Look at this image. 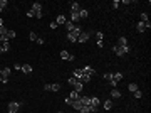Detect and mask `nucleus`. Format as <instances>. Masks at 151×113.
<instances>
[{
	"label": "nucleus",
	"instance_id": "10",
	"mask_svg": "<svg viewBox=\"0 0 151 113\" xmlns=\"http://www.w3.org/2000/svg\"><path fill=\"white\" fill-rule=\"evenodd\" d=\"M56 24L57 25H62V24H66V15H57V19H56Z\"/></svg>",
	"mask_w": 151,
	"mask_h": 113
},
{
	"label": "nucleus",
	"instance_id": "28",
	"mask_svg": "<svg viewBox=\"0 0 151 113\" xmlns=\"http://www.w3.org/2000/svg\"><path fill=\"white\" fill-rule=\"evenodd\" d=\"M77 81H81V79H77V78H74V76H71V78H69V85H71V86H74Z\"/></svg>",
	"mask_w": 151,
	"mask_h": 113
},
{
	"label": "nucleus",
	"instance_id": "36",
	"mask_svg": "<svg viewBox=\"0 0 151 113\" xmlns=\"http://www.w3.org/2000/svg\"><path fill=\"white\" fill-rule=\"evenodd\" d=\"M111 5H113V9H118V7H119V0H114Z\"/></svg>",
	"mask_w": 151,
	"mask_h": 113
},
{
	"label": "nucleus",
	"instance_id": "20",
	"mask_svg": "<svg viewBox=\"0 0 151 113\" xmlns=\"http://www.w3.org/2000/svg\"><path fill=\"white\" fill-rule=\"evenodd\" d=\"M79 96H81V93H77V91H72V93L69 94V98H71L72 101H76V100H79Z\"/></svg>",
	"mask_w": 151,
	"mask_h": 113
},
{
	"label": "nucleus",
	"instance_id": "45",
	"mask_svg": "<svg viewBox=\"0 0 151 113\" xmlns=\"http://www.w3.org/2000/svg\"><path fill=\"white\" fill-rule=\"evenodd\" d=\"M59 113H64V112H59Z\"/></svg>",
	"mask_w": 151,
	"mask_h": 113
},
{
	"label": "nucleus",
	"instance_id": "39",
	"mask_svg": "<svg viewBox=\"0 0 151 113\" xmlns=\"http://www.w3.org/2000/svg\"><path fill=\"white\" fill-rule=\"evenodd\" d=\"M35 42H37L39 46H42V44H44V39H42V37H37V41H35Z\"/></svg>",
	"mask_w": 151,
	"mask_h": 113
},
{
	"label": "nucleus",
	"instance_id": "38",
	"mask_svg": "<svg viewBox=\"0 0 151 113\" xmlns=\"http://www.w3.org/2000/svg\"><path fill=\"white\" fill-rule=\"evenodd\" d=\"M64 103H66V105H72V100H71L69 96H66V100H64Z\"/></svg>",
	"mask_w": 151,
	"mask_h": 113
},
{
	"label": "nucleus",
	"instance_id": "17",
	"mask_svg": "<svg viewBox=\"0 0 151 113\" xmlns=\"http://www.w3.org/2000/svg\"><path fill=\"white\" fill-rule=\"evenodd\" d=\"M136 30H138V32H144V30H146V25H144V22H138V25H136Z\"/></svg>",
	"mask_w": 151,
	"mask_h": 113
},
{
	"label": "nucleus",
	"instance_id": "7",
	"mask_svg": "<svg viewBox=\"0 0 151 113\" xmlns=\"http://www.w3.org/2000/svg\"><path fill=\"white\" fill-rule=\"evenodd\" d=\"M47 91H59L60 90V85H57V83H54V85H45L44 86Z\"/></svg>",
	"mask_w": 151,
	"mask_h": 113
},
{
	"label": "nucleus",
	"instance_id": "15",
	"mask_svg": "<svg viewBox=\"0 0 151 113\" xmlns=\"http://www.w3.org/2000/svg\"><path fill=\"white\" fill-rule=\"evenodd\" d=\"M99 103H101V100H99V98H91V106H92V108H97V106H99Z\"/></svg>",
	"mask_w": 151,
	"mask_h": 113
},
{
	"label": "nucleus",
	"instance_id": "25",
	"mask_svg": "<svg viewBox=\"0 0 151 113\" xmlns=\"http://www.w3.org/2000/svg\"><path fill=\"white\" fill-rule=\"evenodd\" d=\"M81 90H82V83L81 81H77L74 85V91H77V93H81Z\"/></svg>",
	"mask_w": 151,
	"mask_h": 113
},
{
	"label": "nucleus",
	"instance_id": "21",
	"mask_svg": "<svg viewBox=\"0 0 151 113\" xmlns=\"http://www.w3.org/2000/svg\"><path fill=\"white\" fill-rule=\"evenodd\" d=\"M0 44H2V49H3V52H7L9 51V41H0Z\"/></svg>",
	"mask_w": 151,
	"mask_h": 113
},
{
	"label": "nucleus",
	"instance_id": "2",
	"mask_svg": "<svg viewBox=\"0 0 151 113\" xmlns=\"http://www.w3.org/2000/svg\"><path fill=\"white\" fill-rule=\"evenodd\" d=\"M129 51H131V47H129V46H124V47H121V46H114V54H118V56L128 54Z\"/></svg>",
	"mask_w": 151,
	"mask_h": 113
},
{
	"label": "nucleus",
	"instance_id": "5",
	"mask_svg": "<svg viewBox=\"0 0 151 113\" xmlns=\"http://www.w3.org/2000/svg\"><path fill=\"white\" fill-rule=\"evenodd\" d=\"M89 37H91V34H89V32H81V34H79V37H77V42H87Z\"/></svg>",
	"mask_w": 151,
	"mask_h": 113
},
{
	"label": "nucleus",
	"instance_id": "11",
	"mask_svg": "<svg viewBox=\"0 0 151 113\" xmlns=\"http://www.w3.org/2000/svg\"><path fill=\"white\" fill-rule=\"evenodd\" d=\"M77 20H81V17H79V12H71V22L74 24V22H77Z\"/></svg>",
	"mask_w": 151,
	"mask_h": 113
},
{
	"label": "nucleus",
	"instance_id": "30",
	"mask_svg": "<svg viewBox=\"0 0 151 113\" xmlns=\"http://www.w3.org/2000/svg\"><path fill=\"white\" fill-rule=\"evenodd\" d=\"M134 98H136V100H139V98H143V93L139 91V90H136V91H134Z\"/></svg>",
	"mask_w": 151,
	"mask_h": 113
},
{
	"label": "nucleus",
	"instance_id": "13",
	"mask_svg": "<svg viewBox=\"0 0 151 113\" xmlns=\"http://www.w3.org/2000/svg\"><path fill=\"white\" fill-rule=\"evenodd\" d=\"M71 106H72L74 110H77V112H79V110L82 108V103H81L79 100H76V101H72V105H71Z\"/></svg>",
	"mask_w": 151,
	"mask_h": 113
},
{
	"label": "nucleus",
	"instance_id": "42",
	"mask_svg": "<svg viewBox=\"0 0 151 113\" xmlns=\"http://www.w3.org/2000/svg\"><path fill=\"white\" fill-rule=\"evenodd\" d=\"M2 52H3V49H2V44H0V54H2Z\"/></svg>",
	"mask_w": 151,
	"mask_h": 113
},
{
	"label": "nucleus",
	"instance_id": "9",
	"mask_svg": "<svg viewBox=\"0 0 151 113\" xmlns=\"http://www.w3.org/2000/svg\"><path fill=\"white\" fill-rule=\"evenodd\" d=\"M82 73L84 74H89V76H92L96 73L94 71V68H91V66H86V68H82Z\"/></svg>",
	"mask_w": 151,
	"mask_h": 113
},
{
	"label": "nucleus",
	"instance_id": "16",
	"mask_svg": "<svg viewBox=\"0 0 151 113\" xmlns=\"http://www.w3.org/2000/svg\"><path fill=\"white\" fill-rule=\"evenodd\" d=\"M123 79V73H114L113 74V81L114 83H118V81H121Z\"/></svg>",
	"mask_w": 151,
	"mask_h": 113
},
{
	"label": "nucleus",
	"instance_id": "24",
	"mask_svg": "<svg viewBox=\"0 0 151 113\" xmlns=\"http://www.w3.org/2000/svg\"><path fill=\"white\" fill-rule=\"evenodd\" d=\"M89 81H91V76H89V74H82V78H81V83L84 85V83H89Z\"/></svg>",
	"mask_w": 151,
	"mask_h": 113
},
{
	"label": "nucleus",
	"instance_id": "44",
	"mask_svg": "<svg viewBox=\"0 0 151 113\" xmlns=\"http://www.w3.org/2000/svg\"><path fill=\"white\" fill-rule=\"evenodd\" d=\"M2 10H3V9H0V12H2Z\"/></svg>",
	"mask_w": 151,
	"mask_h": 113
},
{
	"label": "nucleus",
	"instance_id": "19",
	"mask_svg": "<svg viewBox=\"0 0 151 113\" xmlns=\"http://www.w3.org/2000/svg\"><path fill=\"white\" fill-rule=\"evenodd\" d=\"M22 71L27 73V74H30V73H32V66H30V64H24V66H22Z\"/></svg>",
	"mask_w": 151,
	"mask_h": 113
},
{
	"label": "nucleus",
	"instance_id": "3",
	"mask_svg": "<svg viewBox=\"0 0 151 113\" xmlns=\"http://www.w3.org/2000/svg\"><path fill=\"white\" fill-rule=\"evenodd\" d=\"M32 10L35 12V17H37V19H40V17H42V5H40L39 2L32 3Z\"/></svg>",
	"mask_w": 151,
	"mask_h": 113
},
{
	"label": "nucleus",
	"instance_id": "23",
	"mask_svg": "<svg viewBox=\"0 0 151 113\" xmlns=\"http://www.w3.org/2000/svg\"><path fill=\"white\" fill-rule=\"evenodd\" d=\"M87 15H89V12H87V10H86V9L79 10V17H81V19H86Z\"/></svg>",
	"mask_w": 151,
	"mask_h": 113
},
{
	"label": "nucleus",
	"instance_id": "41",
	"mask_svg": "<svg viewBox=\"0 0 151 113\" xmlns=\"http://www.w3.org/2000/svg\"><path fill=\"white\" fill-rule=\"evenodd\" d=\"M0 27H3V20L0 19Z\"/></svg>",
	"mask_w": 151,
	"mask_h": 113
},
{
	"label": "nucleus",
	"instance_id": "14",
	"mask_svg": "<svg viewBox=\"0 0 151 113\" xmlns=\"http://www.w3.org/2000/svg\"><path fill=\"white\" fill-rule=\"evenodd\" d=\"M79 10H81V5L77 2H72L71 3V12H79Z\"/></svg>",
	"mask_w": 151,
	"mask_h": 113
},
{
	"label": "nucleus",
	"instance_id": "33",
	"mask_svg": "<svg viewBox=\"0 0 151 113\" xmlns=\"http://www.w3.org/2000/svg\"><path fill=\"white\" fill-rule=\"evenodd\" d=\"M139 22H148V14H141V20Z\"/></svg>",
	"mask_w": 151,
	"mask_h": 113
},
{
	"label": "nucleus",
	"instance_id": "32",
	"mask_svg": "<svg viewBox=\"0 0 151 113\" xmlns=\"http://www.w3.org/2000/svg\"><path fill=\"white\" fill-rule=\"evenodd\" d=\"M104 79L111 81V79H113V73H106V74H104Z\"/></svg>",
	"mask_w": 151,
	"mask_h": 113
},
{
	"label": "nucleus",
	"instance_id": "8",
	"mask_svg": "<svg viewBox=\"0 0 151 113\" xmlns=\"http://www.w3.org/2000/svg\"><path fill=\"white\" fill-rule=\"evenodd\" d=\"M79 101L82 103V106H89L91 105V98L89 96H79Z\"/></svg>",
	"mask_w": 151,
	"mask_h": 113
},
{
	"label": "nucleus",
	"instance_id": "37",
	"mask_svg": "<svg viewBox=\"0 0 151 113\" xmlns=\"http://www.w3.org/2000/svg\"><path fill=\"white\" fill-rule=\"evenodd\" d=\"M96 37H97V41H103V32H96Z\"/></svg>",
	"mask_w": 151,
	"mask_h": 113
},
{
	"label": "nucleus",
	"instance_id": "22",
	"mask_svg": "<svg viewBox=\"0 0 151 113\" xmlns=\"http://www.w3.org/2000/svg\"><path fill=\"white\" fill-rule=\"evenodd\" d=\"M111 96H113V98H121V91H118L116 88H113V91H111Z\"/></svg>",
	"mask_w": 151,
	"mask_h": 113
},
{
	"label": "nucleus",
	"instance_id": "46",
	"mask_svg": "<svg viewBox=\"0 0 151 113\" xmlns=\"http://www.w3.org/2000/svg\"><path fill=\"white\" fill-rule=\"evenodd\" d=\"M0 41H2V37H0Z\"/></svg>",
	"mask_w": 151,
	"mask_h": 113
},
{
	"label": "nucleus",
	"instance_id": "12",
	"mask_svg": "<svg viewBox=\"0 0 151 113\" xmlns=\"http://www.w3.org/2000/svg\"><path fill=\"white\" fill-rule=\"evenodd\" d=\"M64 25H66L67 32H72V30H74V29H76V25H74V24H72V22H71V20H66V24H64Z\"/></svg>",
	"mask_w": 151,
	"mask_h": 113
},
{
	"label": "nucleus",
	"instance_id": "31",
	"mask_svg": "<svg viewBox=\"0 0 151 113\" xmlns=\"http://www.w3.org/2000/svg\"><path fill=\"white\" fill-rule=\"evenodd\" d=\"M7 5H9V2H7V0H0V9H5Z\"/></svg>",
	"mask_w": 151,
	"mask_h": 113
},
{
	"label": "nucleus",
	"instance_id": "27",
	"mask_svg": "<svg viewBox=\"0 0 151 113\" xmlns=\"http://www.w3.org/2000/svg\"><path fill=\"white\" fill-rule=\"evenodd\" d=\"M119 46H121V47L128 46V39H126V37H119Z\"/></svg>",
	"mask_w": 151,
	"mask_h": 113
},
{
	"label": "nucleus",
	"instance_id": "18",
	"mask_svg": "<svg viewBox=\"0 0 151 113\" xmlns=\"http://www.w3.org/2000/svg\"><path fill=\"white\" fill-rule=\"evenodd\" d=\"M82 74H84V73H82V69H74V78H77V79H81V78H82Z\"/></svg>",
	"mask_w": 151,
	"mask_h": 113
},
{
	"label": "nucleus",
	"instance_id": "43",
	"mask_svg": "<svg viewBox=\"0 0 151 113\" xmlns=\"http://www.w3.org/2000/svg\"><path fill=\"white\" fill-rule=\"evenodd\" d=\"M0 76H2V69H0Z\"/></svg>",
	"mask_w": 151,
	"mask_h": 113
},
{
	"label": "nucleus",
	"instance_id": "35",
	"mask_svg": "<svg viewBox=\"0 0 151 113\" xmlns=\"http://www.w3.org/2000/svg\"><path fill=\"white\" fill-rule=\"evenodd\" d=\"M27 17H35V12L30 9V10H27Z\"/></svg>",
	"mask_w": 151,
	"mask_h": 113
},
{
	"label": "nucleus",
	"instance_id": "6",
	"mask_svg": "<svg viewBox=\"0 0 151 113\" xmlns=\"http://www.w3.org/2000/svg\"><path fill=\"white\" fill-rule=\"evenodd\" d=\"M60 57L66 59V61H74V59H76V57L72 56V54H69L67 51H60Z\"/></svg>",
	"mask_w": 151,
	"mask_h": 113
},
{
	"label": "nucleus",
	"instance_id": "34",
	"mask_svg": "<svg viewBox=\"0 0 151 113\" xmlns=\"http://www.w3.org/2000/svg\"><path fill=\"white\" fill-rule=\"evenodd\" d=\"M29 37H30V41H37V34H35V32H30Z\"/></svg>",
	"mask_w": 151,
	"mask_h": 113
},
{
	"label": "nucleus",
	"instance_id": "40",
	"mask_svg": "<svg viewBox=\"0 0 151 113\" xmlns=\"http://www.w3.org/2000/svg\"><path fill=\"white\" fill-rule=\"evenodd\" d=\"M50 29H57V24H56V22H50Z\"/></svg>",
	"mask_w": 151,
	"mask_h": 113
},
{
	"label": "nucleus",
	"instance_id": "4",
	"mask_svg": "<svg viewBox=\"0 0 151 113\" xmlns=\"http://www.w3.org/2000/svg\"><path fill=\"white\" fill-rule=\"evenodd\" d=\"M20 108V103H17V101H12V103H9V113H17Z\"/></svg>",
	"mask_w": 151,
	"mask_h": 113
},
{
	"label": "nucleus",
	"instance_id": "26",
	"mask_svg": "<svg viewBox=\"0 0 151 113\" xmlns=\"http://www.w3.org/2000/svg\"><path fill=\"white\" fill-rule=\"evenodd\" d=\"M104 108H106V110H111V108H113V101H111V100H106V101H104Z\"/></svg>",
	"mask_w": 151,
	"mask_h": 113
},
{
	"label": "nucleus",
	"instance_id": "29",
	"mask_svg": "<svg viewBox=\"0 0 151 113\" xmlns=\"http://www.w3.org/2000/svg\"><path fill=\"white\" fill-rule=\"evenodd\" d=\"M128 88H129V91H133V93H134V91L138 90V85H136V83H131V85L128 86Z\"/></svg>",
	"mask_w": 151,
	"mask_h": 113
},
{
	"label": "nucleus",
	"instance_id": "1",
	"mask_svg": "<svg viewBox=\"0 0 151 113\" xmlns=\"http://www.w3.org/2000/svg\"><path fill=\"white\" fill-rule=\"evenodd\" d=\"M82 30H81V27H76L72 32H67V39L71 41V42H77V37H79V34H81Z\"/></svg>",
	"mask_w": 151,
	"mask_h": 113
}]
</instances>
